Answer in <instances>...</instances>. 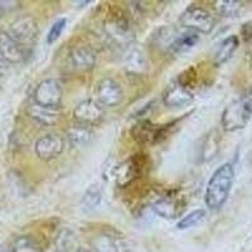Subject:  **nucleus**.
I'll return each mask as SVG.
<instances>
[{
	"instance_id": "24",
	"label": "nucleus",
	"mask_w": 252,
	"mask_h": 252,
	"mask_svg": "<svg viewBox=\"0 0 252 252\" xmlns=\"http://www.w3.org/2000/svg\"><path fill=\"white\" fill-rule=\"evenodd\" d=\"M153 211L157 213L158 216H160L163 218H174L178 213V208H177V203H175L173 199L170 198H163V199H159V201L155 202L153 204Z\"/></svg>"
},
{
	"instance_id": "18",
	"label": "nucleus",
	"mask_w": 252,
	"mask_h": 252,
	"mask_svg": "<svg viewBox=\"0 0 252 252\" xmlns=\"http://www.w3.org/2000/svg\"><path fill=\"white\" fill-rule=\"evenodd\" d=\"M139 174V166L134 161V159L126 160L121 163L116 168L115 177H116V183L120 187H126L127 184L131 183L134 179L138 178Z\"/></svg>"
},
{
	"instance_id": "13",
	"label": "nucleus",
	"mask_w": 252,
	"mask_h": 252,
	"mask_svg": "<svg viewBox=\"0 0 252 252\" xmlns=\"http://www.w3.org/2000/svg\"><path fill=\"white\" fill-rule=\"evenodd\" d=\"M131 135L139 143H157L161 136V129L150 121H141L132 127Z\"/></svg>"
},
{
	"instance_id": "10",
	"label": "nucleus",
	"mask_w": 252,
	"mask_h": 252,
	"mask_svg": "<svg viewBox=\"0 0 252 252\" xmlns=\"http://www.w3.org/2000/svg\"><path fill=\"white\" fill-rule=\"evenodd\" d=\"M192 101L193 94L181 82L172 83L163 94V102L168 107H183Z\"/></svg>"
},
{
	"instance_id": "16",
	"label": "nucleus",
	"mask_w": 252,
	"mask_h": 252,
	"mask_svg": "<svg viewBox=\"0 0 252 252\" xmlns=\"http://www.w3.org/2000/svg\"><path fill=\"white\" fill-rule=\"evenodd\" d=\"M28 115L33 120L46 126L53 125L58 119V111L56 107H46L35 102L28 107Z\"/></svg>"
},
{
	"instance_id": "31",
	"label": "nucleus",
	"mask_w": 252,
	"mask_h": 252,
	"mask_svg": "<svg viewBox=\"0 0 252 252\" xmlns=\"http://www.w3.org/2000/svg\"><path fill=\"white\" fill-rule=\"evenodd\" d=\"M73 252H90V251H87V250H85V249H81V247H78L77 250H75V251Z\"/></svg>"
},
{
	"instance_id": "19",
	"label": "nucleus",
	"mask_w": 252,
	"mask_h": 252,
	"mask_svg": "<svg viewBox=\"0 0 252 252\" xmlns=\"http://www.w3.org/2000/svg\"><path fill=\"white\" fill-rule=\"evenodd\" d=\"M94 138V132L91 131L89 126L85 125H78L72 126L67 131V140L71 144L72 146H85L90 143Z\"/></svg>"
},
{
	"instance_id": "26",
	"label": "nucleus",
	"mask_w": 252,
	"mask_h": 252,
	"mask_svg": "<svg viewBox=\"0 0 252 252\" xmlns=\"http://www.w3.org/2000/svg\"><path fill=\"white\" fill-rule=\"evenodd\" d=\"M204 217H206V211H204V209H195V211L188 213L186 217H183L179 222H178L177 228L178 229L190 228V227L199 223Z\"/></svg>"
},
{
	"instance_id": "15",
	"label": "nucleus",
	"mask_w": 252,
	"mask_h": 252,
	"mask_svg": "<svg viewBox=\"0 0 252 252\" xmlns=\"http://www.w3.org/2000/svg\"><path fill=\"white\" fill-rule=\"evenodd\" d=\"M238 44H240V42H238L237 35H229V37L224 38L218 46L215 57H213L216 66H220L228 60H231L232 56L235 55L236 49L238 48Z\"/></svg>"
},
{
	"instance_id": "23",
	"label": "nucleus",
	"mask_w": 252,
	"mask_h": 252,
	"mask_svg": "<svg viewBox=\"0 0 252 252\" xmlns=\"http://www.w3.org/2000/svg\"><path fill=\"white\" fill-rule=\"evenodd\" d=\"M10 250L12 252H43L39 242L31 236H19L15 238Z\"/></svg>"
},
{
	"instance_id": "17",
	"label": "nucleus",
	"mask_w": 252,
	"mask_h": 252,
	"mask_svg": "<svg viewBox=\"0 0 252 252\" xmlns=\"http://www.w3.org/2000/svg\"><path fill=\"white\" fill-rule=\"evenodd\" d=\"M125 67L126 69L135 75H141L148 69V63L143 52L139 48L127 49L125 56Z\"/></svg>"
},
{
	"instance_id": "2",
	"label": "nucleus",
	"mask_w": 252,
	"mask_h": 252,
	"mask_svg": "<svg viewBox=\"0 0 252 252\" xmlns=\"http://www.w3.org/2000/svg\"><path fill=\"white\" fill-rule=\"evenodd\" d=\"M252 118V90L245 96L233 101L222 112L220 124L226 131L244 129Z\"/></svg>"
},
{
	"instance_id": "14",
	"label": "nucleus",
	"mask_w": 252,
	"mask_h": 252,
	"mask_svg": "<svg viewBox=\"0 0 252 252\" xmlns=\"http://www.w3.org/2000/svg\"><path fill=\"white\" fill-rule=\"evenodd\" d=\"M198 42H199L198 33H194L192 31L182 32V33H178L175 35L174 40L172 42L168 51L174 53V55H179V53H184V52L192 49Z\"/></svg>"
},
{
	"instance_id": "29",
	"label": "nucleus",
	"mask_w": 252,
	"mask_h": 252,
	"mask_svg": "<svg viewBox=\"0 0 252 252\" xmlns=\"http://www.w3.org/2000/svg\"><path fill=\"white\" fill-rule=\"evenodd\" d=\"M6 64H8V62L0 55V75H3L4 72L6 71Z\"/></svg>"
},
{
	"instance_id": "32",
	"label": "nucleus",
	"mask_w": 252,
	"mask_h": 252,
	"mask_svg": "<svg viewBox=\"0 0 252 252\" xmlns=\"http://www.w3.org/2000/svg\"><path fill=\"white\" fill-rule=\"evenodd\" d=\"M3 17V9H1V6H0V18Z\"/></svg>"
},
{
	"instance_id": "9",
	"label": "nucleus",
	"mask_w": 252,
	"mask_h": 252,
	"mask_svg": "<svg viewBox=\"0 0 252 252\" xmlns=\"http://www.w3.org/2000/svg\"><path fill=\"white\" fill-rule=\"evenodd\" d=\"M73 118L81 125H96L103 119V109L97 101L85 100L75 107Z\"/></svg>"
},
{
	"instance_id": "1",
	"label": "nucleus",
	"mask_w": 252,
	"mask_h": 252,
	"mask_svg": "<svg viewBox=\"0 0 252 252\" xmlns=\"http://www.w3.org/2000/svg\"><path fill=\"white\" fill-rule=\"evenodd\" d=\"M235 179V168L224 163L213 173L206 189V204L209 209H220L226 203Z\"/></svg>"
},
{
	"instance_id": "22",
	"label": "nucleus",
	"mask_w": 252,
	"mask_h": 252,
	"mask_svg": "<svg viewBox=\"0 0 252 252\" xmlns=\"http://www.w3.org/2000/svg\"><path fill=\"white\" fill-rule=\"evenodd\" d=\"M101 199H102L101 188L98 186H96V184H94V186L89 187L86 192H85V194H83L81 206H82L83 211L91 212V211H94V209H96L100 206Z\"/></svg>"
},
{
	"instance_id": "27",
	"label": "nucleus",
	"mask_w": 252,
	"mask_h": 252,
	"mask_svg": "<svg viewBox=\"0 0 252 252\" xmlns=\"http://www.w3.org/2000/svg\"><path fill=\"white\" fill-rule=\"evenodd\" d=\"M217 135H211L209 134L206 139V143H204L203 148H202V159L204 161L211 160L215 158V155L217 154L218 152V141Z\"/></svg>"
},
{
	"instance_id": "21",
	"label": "nucleus",
	"mask_w": 252,
	"mask_h": 252,
	"mask_svg": "<svg viewBox=\"0 0 252 252\" xmlns=\"http://www.w3.org/2000/svg\"><path fill=\"white\" fill-rule=\"evenodd\" d=\"M216 10L220 15L224 18L238 17L244 12L245 3L244 1H236V0H220L216 1Z\"/></svg>"
},
{
	"instance_id": "11",
	"label": "nucleus",
	"mask_w": 252,
	"mask_h": 252,
	"mask_svg": "<svg viewBox=\"0 0 252 252\" xmlns=\"http://www.w3.org/2000/svg\"><path fill=\"white\" fill-rule=\"evenodd\" d=\"M0 55L8 63H19L26 57V48L8 32H0Z\"/></svg>"
},
{
	"instance_id": "12",
	"label": "nucleus",
	"mask_w": 252,
	"mask_h": 252,
	"mask_svg": "<svg viewBox=\"0 0 252 252\" xmlns=\"http://www.w3.org/2000/svg\"><path fill=\"white\" fill-rule=\"evenodd\" d=\"M69 62L76 71L86 72L94 67L96 56L90 47L77 46L69 52Z\"/></svg>"
},
{
	"instance_id": "3",
	"label": "nucleus",
	"mask_w": 252,
	"mask_h": 252,
	"mask_svg": "<svg viewBox=\"0 0 252 252\" xmlns=\"http://www.w3.org/2000/svg\"><path fill=\"white\" fill-rule=\"evenodd\" d=\"M179 23L188 31L208 34L215 28L216 20L208 10L201 6L192 5L182 13Z\"/></svg>"
},
{
	"instance_id": "25",
	"label": "nucleus",
	"mask_w": 252,
	"mask_h": 252,
	"mask_svg": "<svg viewBox=\"0 0 252 252\" xmlns=\"http://www.w3.org/2000/svg\"><path fill=\"white\" fill-rule=\"evenodd\" d=\"M119 241L110 236H100L92 242V247L96 252H118Z\"/></svg>"
},
{
	"instance_id": "20",
	"label": "nucleus",
	"mask_w": 252,
	"mask_h": 252,
	"mask_svg": "<svg viewBox=\"0 0 252 252\" xmlns=\"http://www.w3.org/2000/svg\"><path fill=\"white\" fill-rule=\"evenodd\" d=\"M55 247L57 252H73L77 250V237L73 231L68 228L61 229L55 238Z\"/></svg>"
},
{
	"instance_id": "7",
	"label": "nucleus",
	"mask_w": 252,
	"mask_h": 252,
	"mask_svg": "<svg viewBox=\"0 0 252 252\" xmlns=\"http://www.w3.org/2000/svg\"><path fill=\"white\" fill-rule=\"evenodd\" d=\"M64 150V139L60 135L48 134L38 139L34 145V152L42 160H52L62 154Z\"/></svg>"
},
{
	"instance_id": "30",
	"label": "nucleus",
	"mask_w": 252,
	"mask_h": 252,
	"mask_svg": "<svg viewBox=\"0 0 252 252\" xmlns=\"http://www.w3.org/2000/svg\"><path fill=\"white\" fill-rule=\"evenodd\" d=\"M0 252H12V250L5 245H0Z\"/></svg>"
},
{
	"instance_id": "28",
	"label": "nucleus",
	"mask_w": 252,
	"mask_h": 252,
	"mask_svg": "<svg viewBox=\"0 0 252 252\" xmlns=\"http://www.w3.org/2000/svg\"><path fill=\"white\" fill-rule=\"evenodd\" d=\"M67 24V20L64 19V18H61V19H58L57 22H55V24L52 26L51 31H49L48 35H47V43L48 44H53L56 42V40L58 39V38L61 37V34H62L63 29H64V27H66Z\"/></svg>"
},
{
	"instance_id": "6",
	"label": "nucleus",
	"mask_w": 252,
	"mask_h": 252,
	"mask_svg": "<svg viewBox=\"0 0 252 252\" xmlns=\"http://www.w3.org/2000/svg\"><path fill=\"white\" fill-rule=\"evenodd\" d=\"M105 31L110 39L115 44L121 47H127L134 39V33L129 26V22L123 17H116L107 20Z\"/></svg>"
},
{
	"instance_id": "5",
	"label": "nucleus",
	"mask_w": 252,
	"mask_h": 252,
	"mask_svg": "<svg viewBox=\"0 0 252 252\" xmlns=\"http://www.w3.org/2000/svg\"><path fill=\"white\" fill-rule=\"evenodd\" d=\"M62 100V87L56 80H44L35 87L34 102L46 107H57Z\"/></svg>"
},
{
	"instance_id": "8",
	"label": "nucleus",
	"mask_w": 252,
	"mask_h": 252,
	"mask_svg": "<svg viewBox=\"0 0 252 252\" xmlns=\"http://www.w3.org/2000/svg\"><path fill=\"white\" fill-rule=\"evenodd\" d=\"M96 94H97V102L100 103L101 106L106 107L118 106V105H120L124 97L120 85L112 78L101 80L97 85Z\"/></svg>"
},
{
	"instance_id": "4",
	"label": "nucleus",
	"mask_w": 252,
	"mask_h": 252,
	"mask_svg": "<svg viewBox=\"0 0 252 252\" xmlns=\"http://www.w3.org/2000/svg\"><path fill=\"white\" fill-rule=\"evenodd\" d=\"M8 33L20 46L26 48V46H31L37 40L39 28H38V23L34 18H32L31 15H23L10 24Z\"/></svg>"
}]
</instances>
